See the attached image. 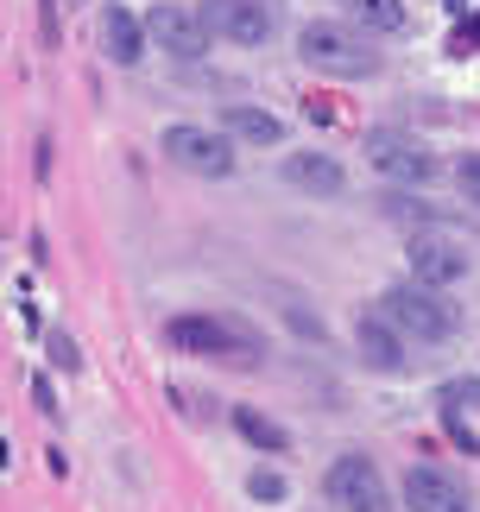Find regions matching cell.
<instances>
[{
    "label": "cell",
    "instance_id": "cell-12",
    "mask_svg": "<svg viewBox=\"0 0 480 512\" xmlns=\"http://www.w3.org/2000/svg\"><path fill=\"white\" fill-rule=\"evenodd\" d=\"M285 184L310 190V196H342L348 190V171L335 165V159H323V152H291V159H285Z\"/></svg>",
    "mask_w": 480,
    "mask_h": 512
},
{
    "label": "cell",
    "instance_id": "cell-13",
    "mask_svg": "<svg viewBox=\"0 0 480 512\" xmlns=\"http://www.w3.org/2000/svg\"><path fill=\"white\" fill-rule=\"evenodd\" d=\"M146 19H133L127 7H108L102 13V45H108V57L114 64H139V57H146Z\"/></svg>",
    "mask_w": 480,
    "mask_h": 512
},
{
    "label": "cell",
    "instance_id": "cell-14",
    "mask_svg": "<svg viewBox=\"0 0 480 512\" xmlns=\"http://www.w3.org/2000/svg\"><path fill=\"white\" fill-rule=\"evenodd\" d=\"M222 127L234 133V140H247V146H278V140H285V121L266 114V108H253V102H228Z\"/></svg>",
    "mask_w": 480,
    "mask_h": 512
},
{
    "label": "cell",
    "instance_id": "cell-3",
    "mask_svg": "<svg viewBox=\"0 0 480 512\" xmlns=\"http://www.w3.org/2000/svg\"><path fill=\"white\" fill-rule=\"evenodd\" d=\"M165 342L177 354H203V361H253L259 336L240 317H171Z\"/></svg>",
    "mask_w": 480,
    "mask_h": 512
},
{
    "label": "cell",
    "instance_id": "cell-6",
    "mask_svg": "<svg viewBox=\"0 0 480 512\" xmlns=\"http://www.w3.org/2000/svg\"><path fill=\"white\" fill-rule=\"evenodd\" d=\"M146 32H152V45H165L171 57H184V64L209 57V38H215L203 7H177V0H158V7L146 13Z\"/></svg>",
    "mask_w": 480,
    "mask_h": 512
},
{
    "label": "cell",
    "instance_id": "cell-17",
    "mask_svg": "<svg viewBox=\"0 0 480 512\" xmlns=\"http://www.w3.org/2000/svg\"><path fill=\"white\" fill-rule=\"evenodd\" d=\"M247 494H253V500H285L291 481L278 475V468H253V475H247Z\"/></svg>",
    "mask_w": 480,
    "mask_h": 512
},
{
    "label": "cell",
    "instance_id": "cell-11",
    "mask_svg": "<svg viewBox=\"0 0 480 512\" xmlns=\"http://www.w3.org/2000/svg\"><path fill=\"white\" fill-rule=\"evenodd\" d=\"M411 279H424V285H462L468 279V247H455L443 241V234H417L411 241Z\"/></svg>",
    "mask_w": 480,
    "mask_h": 512
},
{
    "label": "cell",
    "instance_id": "cell-4",
    "mask_svg": "<svg viewBox=\"0 0 480 512\" xmlns=\"http://www.w3.org/2000/svg\"><path fill=\"white\" fill-rule=\"evenodd\" d=\"M329 506L335 512H392V494H386V475H379L373 456H360V449H348V456L329 462Z\"/></svg>",
    "mask_w": 480,
    "mask_h": 512
},
{
    "label": "cell",
    "instance_id": "cell-20",
    "mask_svg": "<svg viewBox=\"0 0 480 512\" xmlns=\"http://www.w3.org/2000/svg\"><path fill=\"white\" fill-rule=\"evenodd\" d=\"M51 361H57V367H76V342H64V336H51Z\"/></svg>",
    "mask_w": 480,
    "mask_h": 512
},
{
    "label": "cell",
    "instance_id": "cell-9",
    "mask_svg": "<svg viewBox=\"0 0 480 512\" xmlns=\"http://www.w3.org/2000/svg\"><path fill=\"white\" fill-rule=\"evenodd\" d=\"M203 19L215 26V38H228V45H266L272 26H278L266 0H203Z\"/></svg>",
    "mask_w": 480,
    "mask_h": 512
},
{
    "label": "cell",
    "instance_id": "cell-2",
    "mask_svg": "<svg viewBox=\"0 0 480 512\" xmlns=\"http://www.w3.org/2000/svg\"><path fill=\"white\" fill-rule=\"evenodd\" d=\"M297 57H304L310 70H323V76H348V83L379 70L373 45L354 26H342V19H310V26L297 32Z\"/></svg>",
    "mask_w": 480,
    "mask_h": 512
},
{
    "label": "cell",
    "instance_id": "cell-7",
    "mask_svg": "<svg viewBox=\"0 0 480 512\" xmlns=\"http://www.w3.org/2000/svg\"><path fill=\"white\" fill-rule=\"evenodd\" d=\"M367 165L386 171L392 184H430V177H436L430 146L411 140V133H392V127H373L367 133Z\"/></svg>",
    "mask_w": 480,
    "mask_h": 512
},
{
    "label": "cell",
    "instance_id": "cell-8",
    "mask_svg": "<svg viewBox=\"0 0 480 512\" xmlns=\"http://www.w3.org/2000/svg\"><path fill=\"white\" fill-rule=\"evenodd\" d=\"M405 506L411 512H474L468 481L449 475V468H436V462H411L405 468Z\"/></svg>",
    "mask_w": 480,
    "mask_h": 512
},
{
    "label": "cell",
    "instance_id": "cell-19",
    "mask_svg": "<svg viewBox=\"0 0 480 512\" xmlns=\"http://www.w3.org/2000/svg\"><path fill=\"white\" fill-rule=\"evenodd\" d=\"M455 184L468 190V203H480V152H462V165H455Z\"/></svg>",
    "mask_w": 480,
    "mask_h": 512
},
{
    "label": "cell",
    "instance_id": "cell-16",
    "mask_svg": "<svg viewBox=\"0 0 480 512\" xmlns=\"http://www.w3.org/2000/svg\"><path fill=\"white\" fill-rule=\"evenodd\" d=\"M348 13L360 19L367 32H405V0H348Z\"/></svg>",
    "mask_w": 480,
    "mask_h": 512
},
{
    "label": "cell",
    "instance_id": "cell-15",
    "mask_svg": "<svg viewBox=\"0 0 480 512\" xmlns=\"http://www.w3.org/2000/svg\"><path fill=\"white\" fill-rule=\"evenodd\" d=\"M234 430H240V437H247L253 449H272V456H285V449H291V437H285V430H278L272 418H259L253 405H234Z\"/></svg>",
    "mask_w": 480,
    "mask_h": 512
},
{
    "label": "cell",
    "instance_id": "cell-5",
    "mask_svg": "<svg viewBox=\"0 0 480 512\" xmlns=\"http://www.w3.org/2000/svg\"><path fill=\"white\" fill-rule=\"evenodd\" d=\"M165 159L171 165H184V171H196V177H228L234 171V140L228 133H209V127H190V121H177V127H165Z\"/></svg>",
    "mask_w": 480,
    "mask_h": 512
},
{
    "label": "cell",
    "instance_id": "cell-18",
    "mask_svg": "<svg viewBox=\"0 0 480 512\" xmlns=\"http://www.w3.org/2000/svg\"><path fill=\"white\" fill-rule=\"evenodd\" d=\"M462 405H480V380H449V386H443V411H449V418H455Z\"/></svg>",
    "mask_w": 480,
    "mask_h": 512
},
{
    "label": "cell",
    "instance_id": "cell-1",
    "mask_svg": "<svg viewBox=\"0 0 480 512\" xmlns=\"http://www.w3.org/2000/svg\"><path fill=\"white\" fill-rule=\"evenodd\" d=\"M379 310H386L411 342H449L455 329H462V304H449V291L443 285H424V279L392 285L386 298H379Z\"/></svg>",
    "mask_w": 480,
    "mask_h": 512
},
{
    "label": "cell",
    "instance_id": "cell-10",
    "mask_svg": "<svg viewBox=\"0 0 480 512\" xmlns=\"http://www.w3.org/2000/svg\"><path fill=\"white\" fill-rule=\"evenodd\" d=\"M354 342H360V361H367L373 373H405L411 367V354H405V329H398L386 310H373V317H360V329H354Z\"/></svg>",
    "mask_w": 480,
    "mask_h": 512
},
{
    "label": "cell",
    "instance_id": "cell-21",
    "mask_svg": "<svg viewBox=\"0 0 480 512\" xmlns=\"http://www.w3.org/2000/svg\"><path fill=\"white\" fill-rule=\"evenodd\" d=\"M449 7H468V0H449Z\"/></svg>",
    "mask_w": 480,
    "mask_h": 512
}]
</instances>
